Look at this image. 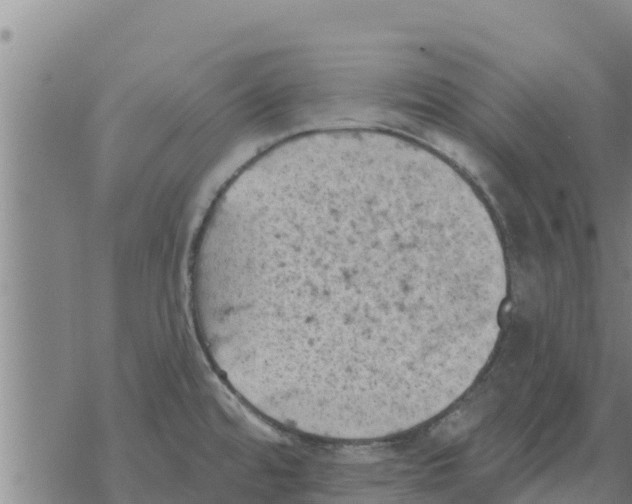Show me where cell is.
Instances as JSON below:
<instances>
[{
  "label": "cell",
  "instance_id": "obj_1",
  "mask_svg": "<svg viewBox=\"0 0 632 504\" xmlns=\"http://www.w3.org/2000/svg\"><path fill=\"white\" fill-rule=\"evenodd\" d=\"M454 259L396 147L299 145L242 170L209 208L189 263L196 331L258 414L345 432L374 415L377 380L434 351Z\"/></svg>",
  "mask_w": 632,
  "mask_h": 504
}]
</instances>
